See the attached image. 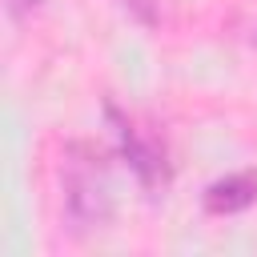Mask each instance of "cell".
<instances>
[{
    "label": "cell",
    "mask_w": 257,
    "mask_h": 257,
    "mask_svg": "<svg viewBox=\"0 0 257 257\" xmlns=\"http://www.w3.org/2000/svg\"><path fill=\"white\" fill-rule=\"evenodd\" d=\"M60 189H64V217L72 233H92L104 229L112 217V193H108V173L100 153L88 141L64 145L60 157Z\"/></svg>",
    "instance_id": "1"
},
{
    "label": "cell",
    "mask_w": 257,
    "mask_h": 257,
    "mask_svg": "<svg viewBox=\"0 0 257 257\" xmlns=\"http://www.w3.org/2000/svg\"><path fill=\"white\" fill-rule=\"evenodd\" d=\"M104 116H108V124H112V137H116L120 157L128 161L133 177H137L149 193H161V189L169 185V177H173V165H169L165 141H161L153 128L137 124V120H133L128 112H120L116 104H104Z\"/></svg>",
    "instance_id": "2"
},
{
    "label": "cell",
    "mask_w": 257,
    "mask_h": 257,
    "mask_svg": "<svg viewBox=\"0 0 257 257\" xmlns=\"http://www.w3.org/2000/svg\"><path fill=\"white\" fill-rule=\"evenodd\" d=\"M257 201V169H241V173H229L221 181H213L201 197L205 213L213 217H233V213H245L249 205Z\"/></svg>",
    "instance_id": "3"
},
{
    "label": "cell",
    "mask_w": 257,
    "mask_h": 257,
    "mask_svg": "<svg viewBox=\"0 0 257 257\" xmlns=\"http://www.w3.org/2000/svg\"><path fill=\"white\" fill-rule=\"evenodd\" d=\"M124 4H128V12H133L137 20L153 24V20H157V4H161V0H124Z\"/></svg>",
    "instance_id": "4"
},
{
    "label": "cell",
    "mask_w": 257,
    "mask_h": 257,
    "mask_svg": "<svg viewBox=\"0 0 257 257\" xmlns=\"http://www.w3.org/2000/svg\"><path fill=\"white\" fill-rule=\"evenodd\" d=\"M36 4H40V0H8V12H12L16 20H20V16H28V12L36 8Z\"/></svg>",
    "instance_id": "5"
}]
</instances>
